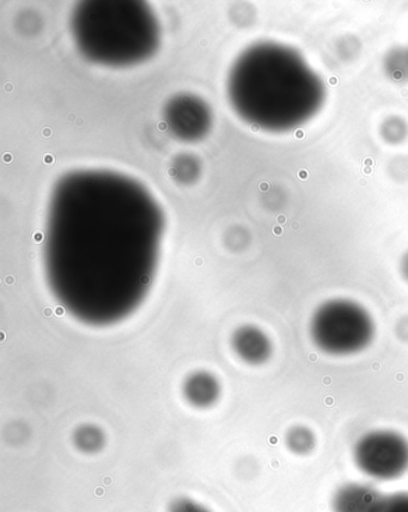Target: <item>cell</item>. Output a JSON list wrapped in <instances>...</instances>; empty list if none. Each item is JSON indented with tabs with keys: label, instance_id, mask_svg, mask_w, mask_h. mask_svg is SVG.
I'll list each match as a JSON object with an SVG mask.
<instances>
[{
	"label": "cell",
	"instance_id": "30bf717a",
	"mask_svg": "<svg viewBox=\"0 0 408 512\" xmlns=\"http://www.w3.org/2000/svg\"><path fill=\"white\" fill-rule=\"evenodd\" d=\"M286 446L296 455H308L312 453L316 446L314 432L306 426H294L286 434Z\"/></svg>",
	"mask_w": 408,
	"mask_h": 512
},
{
	"label": "cell",
	"instance_id": "3957f363",
	"mask_svg": "<svg viewBox=\"0 0 408 512\" xmlns=\"http://www.w3.org/2000/svg\"><path fill=\"white\" fill-rule=\"evenodd\" d=\"M71 28L78 50L90 62L123 67L144 62L160 45V27L143 2H83Z\"/></svg>",
	"mask_w": 408,
	"mask_h": 512
},
{
	"label": "cell",
	"instance_id": "2e32d148",
	"mask_svg": "<svg viewBox=\"0 0 408 512\" xmlns=\"http://www.w3.org/2000/svg\"><path fill=\"white\" fill-rule=\"evenodd\" d=\"M169 512H211L204 505L192 501L190 498H179L170 504Z\"/></svg>",
	"mask_w": 408,
	"mask_h": 512
},
{
	"label": "cell",
	"instance_id": "e0dca14e",
	"mask_svg": "<svg viewBox=\"0 0 408 512\" xmlns=\"http://www.w3.org/2000/svg\"><path fill=\"white\" fill-rule=\"evenodd\" d=\"M388 170L394 180L408 179V158L401 156L393 158V161L389 163Z\"/></svg>",
	"mask_w": 408,
	"mask_h": 512
},
{
	"label": "cell",
	"instance_id": "277c9868",
	"mask_svg": "<svg viewBox=\"0 0 408 512\" xmlns=\"http://www.w3.org/2000/svg\"><path fill=\"white\" fill-rule=\"evenodd\" d=\"M310 333L315 345L328 355L349 356L370 345L375 327L367 310L359 304L332 300L316 310Z\"/></svg>",
	"mask_w": 408,
	"mask_h": 512
},
{
	"label": "cell",
	"instance_id": "52a82bcc",
	"mask_svg": "<svg viewBox=\"0 0 408 512\" xmlns=\"http://www.w3.org/2000/svg\"><path fill=\"white\" fill-rule=\"evenodd\" d=\"M382 495L369 484L351 483L339 487L332 499L333 512H374Z\"/></svg>",
	"mask_w": 408,
	"mask_h": 512
},
{
	"label": "cell",
	"instance_id": "ba28073f",
	"mask_svg": "<svg viewBox=\"0 0 408 512\" xmlns=\"http://www.w3.org/2000/svg\"><path fill=\"white\" fill-rule=\"evenodd\" d=\"M236 349L248 363L259 364L271 355V343L266 335L254 327L241 329L236 337Z\"/></svg>",
	"mask_w": 408,
	"mask_h": 512
},
{
	"label": "cell",
	"instance_id": "8992f818",
	"mask_svg": "<svg viewBox=\"0 0 408 512\" xmlns=\"http://www.w3.org/2000/svg\"><path fill=\"white\" fill-rule=\"evenodd\" d=\"M164 119L170 132L184 142H198L209 133L212 114L209 106L199 97L178 95L164 108Z\"/></svg>",
	"mask_w": 408,
	"mask_h": 512
},
{
	"label": "cell",
	"instance_id": "9c48e42d",
	"mask_svg": "<svg viewBox=\"0 0 408 512\" xmlns=\"http://www.w3.org/2000/svg\"><path fill=\"white\" fill-rule=\"evenodd\" d=\"M186 395L193 405L199 407L210 406L217 399L218 386L211 377L198 375L187 383Z\"/></svg>",
	"mask_w": 408,
	"mask_h": 512
},
{
	"label": "cell",
	"instance_id": "8fae6325",
	"mask_svg": "<svg viewBox=\"0 0 408 512\" xmlns=\"http://www.w3.org/2000/svg\"><path fill=\"white\" fill-rule=\"evenodd\" d=\"M381 136L389 144L403 143L408 136L406 121L400 117L386 119L381 125Z\"/></svg>",
	"mask_w": 408,
	"mask_h": 512
},
{
	"label": "cell",
	"instance_id": "7c38bea8",
	"mask_svg": "<svg viewBox=\"0 0 408 512\" xmlns=\"http://www.w3.org/2000/svg\"><path fill=\"white\" fill-rule=\"evenodd\" d=\"M387 75L394 81H405L408 79V51L397 48L389 53L386 60Z\"/></svg>",
	"mask_w": 408,
	"mask_h": 512
},
{
	"label": "cell",
	"instance_id": "6da1fadb",
	"mask_svg": "<svg viewBox=\"0 0 408 512\" xmlns=\"http://www.w3.org/2000/svg\"><path fill=\"white\" fill-rule=\"evenodd\" d=\"M160 210L137 181L103 170L72 172L54 188L47 262L52 273H143L155 265Z\"/></svg>",
	"mask_w": 408,
	"mask_h": 512
},
{
	"label": "cell",
	"instance_id": "ac0fdd59",
	"mask_svg": "<svg viewBox=\"0 0 408 512\" xmlns=\"http://www.w3.org/2000/svg\"><path fill=\"white\" fill-rule=\"evenodd\" d=\"M395 329H397V335L401 340L408 341V316L401 319Z\"/></svg>",
	"mask_w": 408,
	"mask_h": 512
},
{
	"label": "cell",
	"instance_id": "7a4b0ae2",
	"mask_svg": "<svg viewBox=\"0 0 408 512\" xmlns=\"http://www.w3.org/2000/svg\"><path fill=\"white\" fill-rule=\"evenodd\" d=\"M231 107L265 131H289L306 123L324 102L321 79L292 48L263 42L237 58L228 79Z\"/></svg>",
	"mask_w": 408,
	"mask_h": 512
},
{
	"label": "cell",
	"instance_id": "5b68a950",
	"mask_svg": "<svg viewBox=\"0 0 408 512\" xmlns=\"http://www.w3.org/2000/svg\"><path fill=\"white\" fill-rule=\"evenodd\" d=\"M353 460L363 474L381 481L395 480L408 471V441L399 432H368L353 448Z\"/></svg>",
	"mask_w": 408,
	"mask_h": 512
},
{
	"label": "cell",
	"instance_id": "d6986e66",
	"mask_svg": "<svg viewBox=\"0 0 408 512\" xmlns=\"http://www.w3.org/2000/svg\"><path fill=\"white\" fill-rule=\"evenodd\" d=\"M400 272L408 283V252L403 256V259H401Z\"/></svg>",
	"mask_w": 408,
	"mask_h": 512
},
{
	"label": "cell",
	"instance_id": "4fadbf2b",
	"mask_svg": "<svg viewBox=\"0 0 408 512\" xmlns=\"http://www.w3.org/2000/svg\"><path fill=\"white\" fill-rule=\"evenodd\" d=\"M374 512H408V492L382 496Z\"/></svg>",
	"mask_w": 408,
	"mask_h": 512
},
{
	"label": "cell",
	"instance_id": "9a60e30c",
	"mask_svg": "<svg viewBox=\"0 0 408 512\" xmlns=\"http://www.w3.org/2000/svg\"><path fill=\"white\" fill-rule=\"evenodd\" d=\"M77 444L85 451H95L102 446V435L94 428H83L77 434Z\"/></svg>",
	"mask_w": 408,
	"mask_h": 512
},
{
	"label": "cell",
	"instance_id": "5bb4252c",
	"mask_svg": "<svg viewBox=\"0 0 408 512\" xmlns=\"http://www.w3.org/2000/svg\"><path fill=\"white\" fill-rule=\"evenodd\" d=\"M199 167L194 162L192 156H181L179 161H176L172 167V174L174 173L176 180L182 182L193 181L198 174Z\"/></svg>",
	"mask_w": 408,
	"mask_h": 512
}]
</instances>
